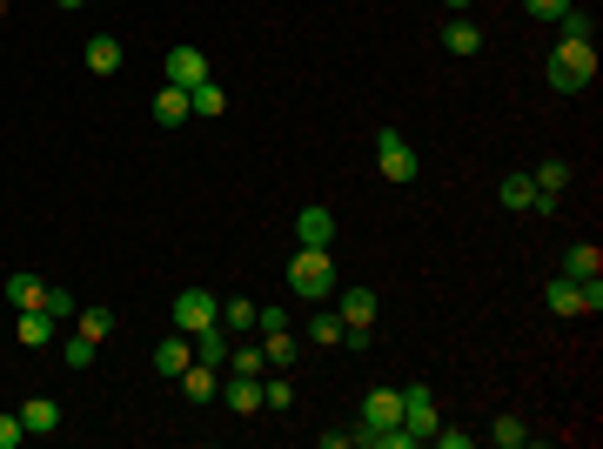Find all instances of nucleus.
<instances>
[{
	"mask_svg": "<svg viewBox=\"0 0 603 449\" xmlns=\"http://www.w3.org/2000/svg\"><path fill=\"white\" fill-rule=\"evenodd\" d=\"M590 47L597 41H557L550 47V68L543 74H550V88L557 94H583L590 81H597V54H590Z\"/></svg>",
	"mask_w": 603,
	"mask_h": 449,
	"instance_id": "f257e3e1",
	"label": "nucleus"
},
{
	"mask_svg": "<svg viewBox=\"0 0 603 449\" xmlns=\"http://www.w3.org/2000/svg\"><path fill=\"white\" fill-rule=\"evenodd\" d=\"M289 289L302 295V302H329V295L342 289V275H335L329 248H295V262H289Z\"/></svg>",
	"mask_w": 603,
	"mask_h": 449,
	"instance_id": "f03ea898",
	"label": "nucleus"
},
{
	"mask_svg": "<svg viewBox=\"0 0 603 449\" xmlns=\"http://www.w3.org/2000/svg\"><path fill=\"white\" fill-rule=\"evenodd\" d=\"M168 322H175L181 336H201V329H215V322H222V309H215V295H208V289H181L175 309H168Z\"/></svg>",
	"mask_w": 603,
	"mask_h": 449,
	"instance_id": "7ed1b4c3",
	"label": "nucleus"
},
{
	"mask_svg": "<svg viewBox=\"0 0 603 449\" xmlns=\"http://www.w3.org/2000/svg\"><path fill=\"white\" fill-rule=\"evenodd\" d=\"M376 168L389 181H416V168H423V161H416V148H409V141H402V128H376Z\"/></svg>",
	"mask_w": 603,
	"mask_h": 449,
	"instance_id": "20e7f679",
	"label": "nucleus"
},
{
	"mask_svg": "<svg viewBox=\"0 0 603 449\" xmlns=\"http://www.w3.org/2000/svg\"><path fill=\"white\" fill-rule=\"evenodd\" d=\"M402 429H409L416 443H429V436H436V403H429L423 382H409V389H402Z\"/></svg>",
	"mask_w": 603,
	"mask_h": 449,
	"instance_id": "39448f33",
	"label": "nucleus"
},
{
	"mask_svg": "<svg viewBox=\"0 0 603 449\" xmlns=\"http://www.w3.org/2000/svg\"><path fill=\"white\" fill-rule=\"evenodd\" d=\"M161 81H175V88H201V81H208V54H201V47H175V54H168V68H161Z\"/></svg>",
	"mask_w": 603,
	"mask_h": 449,
	"instance_id": "423d86ee",
	"label": "nucleus"
},
{
	"mask_svg": "<svg viewBox=\"0 0 603 449\" xmlns=\"http://www.w3.org/2000/svg\"><path fill=\"white\" fill-rule=\"evenodd\" d=\"M295 242H302V248H329L335 242V215L322 202H309L302 215H295Z\"/></svg>",
	"mask_w": 603,
	"mask_h": 449,
	"instance_id": "0eeeda50",
	"label": "nucleus"
},
{
	"mask_svg": "<svg viewBox=\"0 0 603 449\" xmlns=\"http://www.w3.org/2000/svg\"><path fill=\"white\" fill-rule=\"evenodd\" d=\"M362 423H369V429H396V423H402V389H369Z\"/></svg>",
	"mask_w": 603,
	"mask_h": 449,
	"instance_id": "6e6552de",
	"label": "nucleus"
},
{
	"mask_svg": "<svg viewBox=\"0 0 603 449\" xmlns=\"http://www.w3.org/2000/svg\"><path fill=\"white\" fill-rule=\"evenodd\" d=\"M222 403L235 409V416H255V409H262V376H228L222 382Z\"/></svg>",
	"mask_w": 603,
	"mask_h": 449,
	"instance_id": "1a4fd4ad",
	"label": "nucleus"
},
{
	"mask_svg": "<svg viewBox=\"0 0 603 449\" xmlns=\"http://www.w3.org/2000/svg\"><path fill=\"white\" fill-rule=\"evenodd\" d=\"M21 423H27V436H54V429H61V403H54V396H27Z\"/></svg>",
	"mask_w": 603,
	"mask_h": 449,
	"instance_id": "9d476101",
	"label": "nucleus"
},
{
	"mask_svg": "<svg viewBox=\"0 0 603 449\" xmlns=\"http://www.w3.org/2000/svg\"><path fill=\"white\" fill-rule=\"evenodd\" d=\"M295 356H302V342L289 329H262V369H295Z\"/></svg>",
	"mask_w": 603,
	"mask_h": 449,
	"instance_id": "9b49d317",
	"label": "nucleus"
},
{
	"mask_svg": "<svg viewBox=\"0 0 603 449\" xmlns=\"http://www.w3.org/2000/svg\"><path fill=\"white\" fill-rule=\"evenodd\" d=\"M188 362H195V342L181 336V329H175V336H161V342H155V369H161V376H181Z\"/></svg>",
	"mask_w": 603,
	"mask_h": 449,
	"instance_id": "f8f14e48",
	"label": "nucleus"
},
{
	"mask_svg": "<svg viewBox=\"0 0 603 449\" xmlns=\"http://www.w3.org/2000/svg\"><path fill=\"white\" fill-rule=\"evenodd\" d=\"M188 114H195V108H188V88L161 81V88H155V121H161V128H181Z\"/></svg>",
	"mask_w": 603,
	"mask_h": 449,
	"instance_id": "ddd939ff",
	"label": "nucleus"
},
{
	"mask_svg": "<svg viewBox=\"0 0 603 449\" xmlns=\"http://www.w3.org/2000/svg\"><path fill=\"white\" fill-rule=\"evenodd\" d=\"M7 302H14V309H47V282L41 275H7Z\"/></svg>",
	"mask_w": 603,
	"mask_h": 449,
	"instance_id": "4468645a",
	"label": "nucleus"
},
{
	"mask_svg": "<svg viewBox=\"0 0 603 449\" xmlns=\"http://www.w3.org/2000/svg\"><path fill=\"white\" fill-rule=\"evenodd\" d=\"M335 315L342 322H376V289H335Z\"/></svg>",
	"mask_w": 603,
	"mask_h": 449,
	"instance_id": "2eb2a0df",
	"label": "nucleus"
},
{
	"mask_svg": "<svg viewBox=\"0 0 603 449\" xmlns=\"http://www.w3.org/2000/svg\"><path fill=\"white\" fill-rule=\"evenodd\" d=\"M14 336H21L27 349H47V342H54V315H47V309H21V322H14Z\"/></svg>",
	"mask_w": 603,
	"mask_h": 449,
	"instance_id": "dca6fc26",
	"label": "nucleus"
},
{
	"mask_svg": "<svg viewBox=\"0 0 603 449\" xmlns=\"http://www.w3.org/2000/svg\"><path fill=\"white\" fill-rule=\"evenodd\" d=\"M188 342H195V362H208V369H222V362H228V349H235L222 322H215V329H201V336H188Z\"/></svg>",
	"mask_w": 603,
	"mask_h": 449,
	"instance_id": "f3484780",
	"label": "nucleus"
},
{
	"mask_svg": "<svg viewBox=\"0 0 603 449\" xmlns=\"http://www.w3.org/2000/svg\"><path fill=\"white\" fill-rule=\"evenodd\" d=\"M121 61H128V54H121L114 34H94L88 41V74H121Z\"/></svg>",
	"mask_w": 603,
	"mask_h": 449,
	"instance_id": "a211bd4d",
	"label": "nucleus"
},
{
	"mask_svg": "<svg viewBox=\"0 0 603 449\" xmlns=\"http://www.w3.org/2000/svg\"><path fill=\"white\" fill-rule=\"evenodd\" d=\"M181 396H188V403H215V369H208V362H188V369H181Z\"/></svg>",
	"mask_w": 603,
	"mask_h": 449,
	"instance_id": "6ab92c4d",
	"label": "nucleus"
},
{
	"mask_svg": "<svg viewBox=\"0 0 603 449\" xmlns=\"http://www.w3.org/2000/svg\"><path fill=\"white\" fill-rule=\"evenodd\" d=\"M543 302H550V315H583V295H577V282H570V275H550Z\"/></svg>",
	"mask_w": 603,
	"mask_h": 449,
	"instance_id": "aec40b11",
	"label": "nucleus"
},
{
	"mask_svg": "<svg viewBox=\"0 0 603 449\" xmlns=\"http://www.w3.org/2000/svg\"><path fill=\"white\" fill-rule=\"evenodd\" d=\"M335 342H342V315L315 302V315H309V349H335Z\"/></svg>",
	"mask_w": 603,
	"mask_h": 449,
	"instance_id": "412c9836",
	"label": "nucleus"
},
{
	"mask_svg": "<svg viewBox=\"0 0 603 449\" xmlns=\"http://www.w3.org/2000/svg\"><path fill=\"white\" fill-rule=\"evenodd\" d=\"M496 202H503V208H516V215H523V208L536 202V181H530V175H503V181H496Z\"/></svg>",
	"mask_w": 603,
	"mask_h": 449,
	"instance_id": "4be33fe9",
	"label": "nucleus"
},
{
	"mask_svg": "<svg viewBox=\"0 0 603 449\" xmlns=\"http://www.w3.org/2000/svg\"><path fill=\"white\" fill-rule=\"evenodd\" d=\"M603 269V255H597V242H577L570 248V255H563V275H570V282H590V275Z\"/></svg>",
	"mask_w": 603,
	"mask_h": 449,
	"instance_id": "5701e85b",
	"label": "nucleus"
},
{
	"mask_svg": "<svg viewBox=\"0 0 603 449\" xmlns=\"http://www.w3.org/2000/svg\"><path fill=\"white\" fill-rule=\"evenodd\" d=\"M557 34H563V41H597V21H590V7H563V14H557Z\"/></svg>",
	"mask_w": 603,
	"mask_h": 449,
	"instance_id": "b1692460",
	"label": "nucleus"
},
{
	"mask_svg": "<svg viewBox=\"0 0 603 449\" xmlns=\"http://www.w3.org/2000/svg\"><path fill=\"white\" fill-rule=\"evenodd\" d=\"M188 108H195V114H208V121H215V114L228 108V94H222V81H215V74H208V81H201V88H188Z\"/></svg>",
	"mask_w": 603,
	"mask_h": 449,
	"instance_id": "393cba45",
	"label": "nucleus"
},
{
	"mask_svg": "<svg viewBox=\"0 0 603 449\" xmlns=\"http://www.w3.org/2000/svg\"><path fill=\"white\" fill-rule=\"evenodd\" d=\"M74 322H81V329H74V336H88L94 349H101V342L114 336V315H108V309H74Z\"/></svg>",
	"mask_w": 603,
	"mask_h": 449,
	"instance_id": "a878e982",
	"label": "nucleus"
},
{
	"mask_svg": "<svg viewBox=\"0 0 603 449\" xmlns=\"http://www.w3.org/2000/svg\"><path fill=\"white\" fill-rule=\"evenodd\" d=\"M443 47H449V54H476V47H483V27H476V21H449L443 27Z\"/></svg>",
	"mask_w": 603,
	"mask_h": 449,
	"instance_id": "bb28decb",
	"label": "nucleus"
},
{
	"mask_svg": "<svg viewBox=\"0 0 603 449\" xmlns=\"http://www.w3.org/2000/svg\"><path fill=\"white\" fill-rule=\"evenodd\" d=\"M490 443L496 449H523V443H530V423H523V416H496V423H490Z\"/></svg>",
	"mask_w": 603,
	"mask_h": 449,
	"instance_id": "cd10ccee",
	"label": "nucleus"
},
{
	"mask_svg": "<svg viewBox=\"0 0 603 449\" xmlns=\"http://www.w3.org/2000/svg\"><path fill=\"white\" fill-rule=\"evenodd\" d=\"M536 188H543V195H563V181H570V161H536Z\"/></svg>",
	"mask_w": 603,
	"mask_h": 449,
	"instance_id": "c85d7f7f",
	"label": "nucleus"
},
{
	"mask_svg": "<svg viewBox=\"0 0 603 449\" xmlns=\"http://www.w3.org/2000/svg\"><path fill=\"white\" fill-rule=\"evenodd\" d=\"M222 329H228V336H235V329H255V302H248V295L222 302Z\"/></svg>",
	"mask_w": 603,
	"mask_h": 449,
	"instance_id": "c756f323",
	"label": "nucleus"
},
{
	"mask_svg": "<svg viewBox=\"0 0 603 449\" xmlns=\"http://www.w3.org/2000/svg\"><path fill=\"white\" fill-rule=\"evenodd\" d=\"M262 403L268 409H289L295 403V382L289 376H262Z\"/></svg>",
	"mask_w": 603,
	"mask_h": 449,
	"instance_id": "7c9ffc66",
	"label": "nucleus"
},
{
	"mask_svg": "<svg viewBox=\"0 0 603 449\" xmlns=\"http://www.w3.org/2000/svg\"><path fill=\"white\" fill-rule=\"evenodd\" d=\"M61 356H67V369H88V362H94V342H88V336H67Z\"/></svg>",
	"mask_w": 603,
	"mask_h": 449,
	"instance_id": "2f4dec72",
	"label": "nucleus"
},
{
	"mask_svg": "<svg viewBox=\"0 0 603 449\" xmlns=\"http://www.w3.org/2000/svg\"><path fill=\"white\" fill-rule=\"evenodd\" d=\"M563 7H577V0H523V14H530V21H557Z\"/></svg>",
	"mask_w": 603,
	"mask_h": 449,
	"instance_id": "473e14b6",
	"label": "nucleus"
},
{
	"mask_svg": "<svg viewBox=\"0 0 603 449\" xmlns=\"http://www.w3.org/2000/svg\"><path fill=\"white\" fill-rule=\"evenodd\" d=\"M228 362H235V376H262V349H228Z\"/></svg>",
	"mask_w": 603,
	"mask_h": 449,
	"instance_id": "72a5a7b5",
	"label": "nucleus"
},
{
	"mask_svg": "<svg viewBox=\"0 0 603 449\" xmlns=\"http://www.w3.org/2000/svg\"><path fill=\"white\" fill-rule=\"evenodd\" d=\"M27 443V423L21 416H0V449H21Z\"/></svg>",
	"mask_w": 603,
	"mask_h": 449,
	"instance_id": "f704fd0d",
	"label": "nucleus"
},
{
	"mask_svg": "<svg viewBox=\"0 0 603 449\" xmlns=\"http://www.w3.org/2000/svg\"><path fill=\"white\" fill-rule=\"evenodd\" d=\"M577 295H583V315L603 309V282H597V275H590V282H577Z\"/></svg>",
	"mask_w": 603,
	"mask_h": 449,
	"instance_id": "c9c22d12",
	"label": "nucleus"
},
{
	"mask_svg": "<svg viewBox=\"0 0 603 449\" xmlns=\"http://www.w3.org/2000/svg\"><path fill=\"white\" fill-rule=\"evenodd\" d=\"M47 315H54V322H67V315H74V295H67V289H47Z\"/></svg>",
	"mask_w": 603,
	"mask_h": 449,
	"instance_id": "e433bc0d",
	"label": "nucleus"
},
{
	"mask_svg": "<svg viewBox=\"0 0 603 449\" xmlns=\"http://www.w3.org/2000/svg\"><path fill=\"white\" fill-rule=\"evenodd\" d=\"M429 443H443V449H469V443H476V436H469V429H436Z\"/></svg>",
	"mask_w": 603,
	"mask_h": 449,
	"instance_id": "4c0bfd02",
	"label": "nucleus"
},
{
	"mask_svg": "<svg viewBox=\"0 0 603 449\" xmlns=\"http://www.w3.org/2000/svg\"><path fill=\"white\" fill-rule=\"evenodd\" d=\"M54 7H67V14H74V7H88V0H54Z\"/></svg>",
	"mask_w": 603,
	"mask_h": 449,
	"instance_id": "58836bf2",
	"label": "nucleus"
},
{
	"mask_svg": "<svg viewBox=\"0 0 603 449\" xmlns=\"http://www.w3.org/2000/svg\"><path fill=\"white\" fill-rule=\"evenodd\" d=\"M443 7H456V14H463V7H469V0H443Z\"/></svg>",
	"mask_w": 603,
	"mask_h": 449,
	"instance_id": "ea45409f",
	"label": "nucleus"
}]
</instances>
